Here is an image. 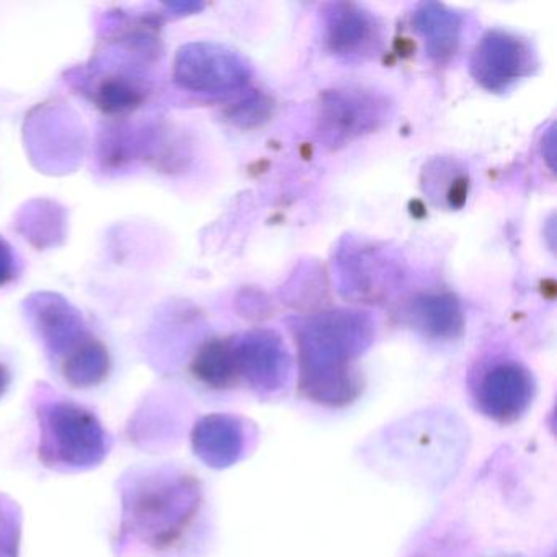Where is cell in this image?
Segmentation results:
<instances>
[{"mask_svg": "<svg viewBox=\"0 0 557 557\" xmlns=\"http://www.w3.org/2000/svg\"><path fill=\"white\" fill-rule=\"evenodd\" d=\"M195 371L201 380L214 386L227 383L236 371L233 347L223 342L207 345L198 355Z\"/></svg>", "mask_w": 557, "mask_h": 557, "instance_id": "15", "label": "cell"}, {"mask_svg": "<svg viewBox=\"0 0 557 557\" xmlns=\"http://www.w3.org/2000/svg\"><path fill=\"white\" fill-rule=\"evenodd\" d=\"M195 448L213 466H224L236 458L239 435L236 426L223 417H210L195 430Z\"/></svg>", "mask_w": 557, "mask_h": 557, "instance_id": "12", "label": "cell"}, {"mask_svg": "<svg viewBox=\"0 0 557 557\" xmlns=\"http://www.w3.org/2000/svg\"><path fill=\"white\" fill-rule=\"evenodd\" d=\"M139 92L125 79H109L99 90V103L107 112H125L138 106Z\"/></svg>", "mask_w": 557, "mask_h": 557, "instance_id": "16", "label": "cell"}, {"mask_svg": "<svg viewBox=\"0 0 557 557\" xmlns=\"http://www.w3.org/2000/svg\"><path fill=\"white\" fill-rule=\"evenodd\" d=\"M530 391L531 383L527 371L517 364H502L485 377L482 400L494 416H517L530 400Z\"/></svg>", "mask_w": 557, "mask_h": 557, "instance_id": "9", "label": "cell"}, {"mask_svg": "<svg viewBox=\"0 0 557 557\" xmlns=\"http://www.w3.org/2000/svg\"><path fill=\"white\" fill-rule=\"evenodd\" d=\"M386 100L373 90L337 89L322 99L321 136L327 145H347L351 139L374 132L387 119Z\"/></svg>", "mask_w": 557, "mask_h": 557, "instance_id": "3", "label": "cell"}, {"mask_svg": "<svg viewBox=\"0 0 557 557\" xmlns=\"http://www.w3.org/2000/svg\"><path fill=\"white\" fill-rule=\"evenodd\" d=\"M249 76V66L239 54L216 45H188L175 61L177 83L194 92H231L243 87Z\"/></svg>", "mask_w": 557, "mask_h": 557, "instance_id": "4", "label": "cell"}, {"mask_svg": "<svg viewBox=\"0 0 557 557\" xmlns=\"http://www.w3.org/2000/svg\"><path fill=\"white\" fill-rule=\"evenodd\" d=\"M109 371V355L102 345L94 341L84 342L76 351L66 357L64 373L76 386H92L103 380Z\"/></svg>", "mask_w": 557, "mask_h": 557, "instance_id": "14", "label": "cell"}, {"mask_svg": "<svg viewBox=\"0 0 557 557\" xmlns=\"http://www.w3.org/2000/svg\"><path fill=\"white\" fill-rule=\"evenodd\" d=\"M18 528L5 505L0 504V557H17Z\"/></svg>", "mask_w": 557, "mask_h": 557, "instance_id": "17", "label": "cell"}, {"mask_svg": "<svg viewBox=\"0 0 557 557\" xmlns=\"http://www.w3.org/2000/svg\"><path fill=\"white\" fill-rule=\"evenodd\" d=\"M417 32L425 41L426 53L433 60H446L455 54L461 34V18L445 5L429 2L413 15Z\"/></svg>", "mask_w": 557, "mask_h": 557, "instance_id": "10", "label": "cell"}, {"mask_svg": "<svg viewBox=\"0 0 557 557\" xmlns=\"http://www.w3.org/2000/svg\"><path fill=\"white\" fill-rule=\"evenodd\" d=\"M236 370L249 376L253 383L272 384L286 371V351L278 337L270 332H253L246 335L239 345L233 348Z\"/></svg>", "mask_w": 557, "mask_h": 557, "instance_id": "8", "label": "cell"}, {"mask_svg": "<svg viewBox=\"0 0 557 557\" xmlns=\"http://www.w3.org/2000/svg\"><path fill=\"white\" fill-rule=\"evenodd\" d=\"M5 384H8V373L0 367V394L4 393Z\"/></svg>", "mask_w": 557, "mask_h": 557, "instance_id": "19", "label": "cell"}, {"mask_svg": "<svg viewBox=\"0 0 557 557\" xmlns=\"http://www.w3.org/2000/svg\"><path fill=\"white\" fill-rule=\"evenodd\" d=\"M15 272V259L11 246L5 240L0 239V286L11 282Z\"/></svg>", "mask_w": 557, "mask_h": 557, "instance_id": "18", "label": "cell"}, {"mask_svg": "<svg viewBox=\"0 0 557 557\" xmlns=\"http://www.w3.org/2000/svg\"><path fill=\"white\" fill-rule=\"evenodd\" d=\"M37 318L45 341L57 354L70 351L71 355L87 342L79 315L60 299L41 298L37 305Z\"/></svg>", "mask_w": 557, "mask_h": 557, "instance_id": "11", "label": "cell"}, {"mask_svg": "<svg viewBox=\"0 0 557 557\" xmlns=\"http://www.w3.org/2000/svg\"><path fill=\"white\" fill-rule=\"evenodd\" d=\"M371 324L367 315L355 311L322 312L299 329L302 373L309 389L319 397L334 399L332 391L350 389L347 364L370 344Z\"/></svg>", "mask_w": 557, "mask_h": 557, "instance_id": "1", "label": "cell"}, {"mask_svg": "<svg viewBox=\"0 0 557 557\" xmlns=\"http://www.w3.org/2000/svg\"><path fill=\"white\" fill-rule=\"evenodd\" d=\"M106 433L96 417L73 404L44 410V455L66 468H89L106 456Z\"/></svg>", "mask_w": 557, "mask_h": 557, "instance_id": "2", "label": "cell"}, {"mask_svg": "<svg viewBox=\"0 0 557 557\" xmlns=\"http://www.w3.org/2000/svg\"><path fill=\"white\" fill-rule=\"evenodd\" d=\"M188 495V488L178 482L148 479L126 502V518L132 520V528L139 536L161 543L187 518Z\"/></svg>", "mask_w": 557, "mask_h": 557, "instance_id": "5", "label": "cell"}, {"mask_svg": "<svg viewBox=\"0 0 557 557\" xmlns=\"http://www.w3.org/2000/svg\"><path fill=\"white\" fill-rule=\"evenodd\" d=\"M472 76L491 92H505L531 71V51L520 38L488 32L472 54Z\"/></svg>", "mask_w": 557, "mask_h": 557, "instance_id": "6", "label": "cell"}, {"mask_svg": "<svg viewBox=\"0 0 557 557\" xmlns=\"http://www.w3.org/2000/svg\"><path fill=\"white\" fill-rule=\"evenodd\" d=\"M325 40L332 53L348 60L373 57L381 45L376 18L355 4H331L324 12Z\"/></svg>", "mask_w": 557, "mask_h": 557, "instance_id": "7", "label": "cell"}, {"mask_svg": "<svg viewBox=\"0 0 557 557\" xmlns=\"http://www.w3.org/2000/svg\"><path fill=\"white\" fill-rule=\"evenodd\" d=\"M413 315L436 337H453L462 329L461 309L453 296H422L413 302Z\"/></svg>", "mask_w": 557, "mask_h": 557, "instance_id": "13", "label": "cell"}]
</instances>
